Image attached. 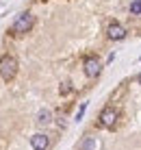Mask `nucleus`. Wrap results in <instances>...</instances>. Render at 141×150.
<instances>
[{"label":"nucleus","instance_id":"f257e3e1","mask_svg":"<svg viewBox=\"0 0 141 150\" xmlns=\"http://www.w3.org/2000/svg\"><path fill=\"white\" fill-rule=\"evenodd\" d=\"M33 24H35V18H33L30 13H20L18 18H15L13 26H11V33H15V35L28 33V30L33 28Z\"/></svg>","mask_w":141,"mask_h":150},{"label":"nucleus","instance_id":"f03ea898","mask_svg":"<svg viewBox=\"0 0 141 150\" xmlns=\"http://www.w3.org/2000/svg\"><path fill=\"white\" fill-rule=\"evenodd\" d=\"M15 74H18V61L13 57H2L0 59V76L4 81H11Z\"/></svg>","mask_w":141,"mask_h":150},{"label":"nucleus","instance_id":"7ed1b4c3","mask_svg":"<svg viewBox=\"0 0 141 150\" xmlns=\"http://www.w3.org/2000/svg\"><path fill=\"white\" fill-rule=\"evenodd\" d=\"M115 122H117V111L111 109V107H106V109L100 113V126L113 128V126H115Z\"/></svg>","mask_w":141,"mask_h":150},{"label":"nucleus","instance_id":"20e7f679","mask_svg":"<svg viewBox=\"0 0 141 150\" xmlns=\"http://www.w3.org/2000/svg\"><path fill=\"white\" fill-rule=\"evenodd\" d=\"M100 68H102V65H100V61H98V59H91V57H89V59H85V74L89 76V79H93V76L100 74Z\"/></svg>","mask_w":141,"mask_h":150},{"label":"nucleus","instance_id":"39448f33","mask_svg":"<svg viewBox=\"0 0 141 150\" xmlns=\"http://www.w3.org/2000/svg\"><path fill=\"white\" fill-rule=\"evenodd\" d=\"M109 37H111V39H115V41L124 39V37H126V28H124L122 24H117V22L109 24Z\"/></svg>","mask_w":141,"mask_h":150},{"label":"nucleus","instance_id":"423d86ee","mask_svg":"<svg viewBox=\"0 0 141 150\" xmlns=\"http://www.w3.org/2000/svg\"><path fill=\"white\" fill-rule=\"evenodd\" d=\"M30 146H33L35 150H46V148H48V137L41 135V133H37V135L30 137Z\"/></svg>","mask_w":141,"mask_h":150},{"label":"nucleus","instance_id":"0eeeda50","mask_svg":"<svg viewBox=\"0 0 141 150\" xmlns=\"http://www.w3.org/2000/svg\"><path fill=\"white\" fill-rule=\"evenodd\" d=\"M100 148V142H98L96 137H87L85 142L80 144V150H98Z\"/></svg>","mask_w":141,"mask_h":150},{"label":"nucleus","instance_id":"6e6552de","mask_svg":"<svg viewBox=\"0 0 141 150\" xmlns=\"http://www.w3.org/2000/svg\"><path fill=\"white\" fill-rule=\"evenodd\" d=\"M50 117H52V115H50V111H48V109H41V111H39V115H37V122H39V124H48V122H50Z\"/></svg>","mask_w":141,"mask_h":150},{"label":"nucleus","instance_id":"1a4fd4ad","mask_svg":"<svg viewBox=\"0 0 141 150\" xmlns=\"http://www.w3.org/2000/svg\"><path fill=\"white\" fill-rule=\"evenodd\" d=\"M130 13H135V15L141 13V0H135V2L130 4Z\"/></svg>","mask_w":141,"mask_h":150},{"label":"nucleus","instance_id":"9d476101","mask_svg":"<svg viewBox=\"0 0 141 150\" xmlns=\"http://www.w3.org/2000/svg\"><path fill=\"white\" fill-rule=\"evenodd\" d=\"M85 111H87V102H82V105H80V109H78V113H76V120H78V122L82 120V115H85Z\"/></svg>","mask_w":141,"mask_h":150},{"label":"nucleus","instance_id":"9b49d317","mask_svg":"<svg viewBox=\"0 0 141 150\" xmlns=\"http://www.w3.org/2000/svg\"><path fill=\"white\" fill-rule=\"evenodd\" d=\"M137 81H139V85H141V74H139V79H137Z\"/></svg>","mask_w":141,"mask_h":150}]
</instances>
